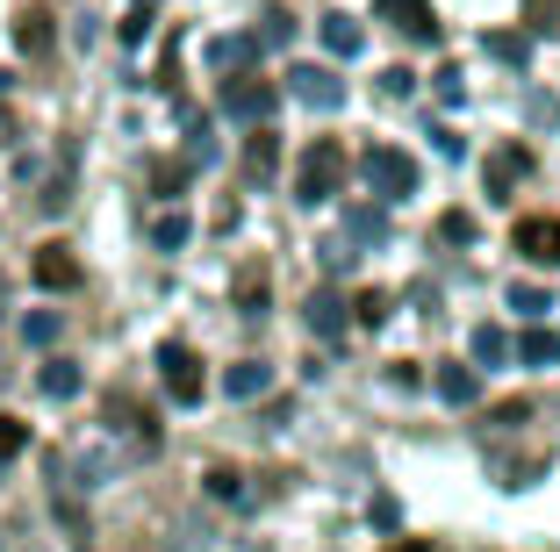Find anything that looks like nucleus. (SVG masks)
<instances>
[{
	"label": "nucleus",
	"instance_id": "obj_1",
	"mask_svg": "<svg viewBox=\"0 0 560 552\" xmlns=\"http://www.w3.org/2000/svg\"><path fill=\"white\" fill-rule=\"evenodd\" d=\"M346 173H352L346 144H338V137H316V144L302 151V165H295V201H302V209L338 201V195H346Z\"/></svg>",
	"mask_w": 560,
	"mask_h": 552
},
{
	"label": "nucleus",
	"instance_id": "obj_2",
	"mask_svg": "<svg viewBox=\"0 0 560 552\" xmlns=\"http://www.w3.org/2000/svg\"><path fill=\"white\" fill-rule=\"evenodd\" d=\"M360 173H366V187H374L381 201H410L417 195V158H410V151H396V144H366L360 151Z\"/></svg>",
	"mask_w": 560,
	"mask_h": 552
},
{
	"label": "nucleus",
	"instance_id": "obj_3",
	"mask_svg": "<svg viewBox=\"0 0 560 552\" xmlns=\"http://www.w3.org/2000/svg\"><path fill=\"white\" fill-rule=\"evenodd\" d=\"M159 380H165V395L180 409H195L201 395H209V380H201V359H195V344H180V338H165L159 344Z\"/></svg>",
	"mask_w": 560,
	"mask_h": 552
},
{
	"label": "nucleus",
	"instance_id": "obj_4",
	"mask_svg": "<svg viewBox=\"0 0 560 552\" xmlns=\"http://www.w3.org/2000/svg\"><path fill=\"white\" fill-rule=\"evenodd\" d=\"M223 108H231L237 122H259L266 130V115L280 108V86L259 80V72H231V80H223Z\"/></svg>",
	"mask_w": 560,
	"mask_h": 552
},
{
	"label": "nucleus",
	"instance_id": "obj_5",
	"mask_svg": "<svg viewBox=\"0 0 560 552\" xmlns=\"http://www.w3.org/2000/svg\"><path fill=\"white\" fill-rule=\"evenodd\" d=\"M288 94H295V101H310L316 115L346 108V80H338L330 66H295V72H288Z\"/></svg>",
	"mask_w": 560,
	"mask_h": 552
},
{
	"label": "nucleus",
	"instance_id": "obj_6",
	"mask_svg": "<svg viewBox=\"0 0 560 552\" xmlns=\"http://www.w3.org/2000/svg\"><path fill=\"white\" fill-rule=\"evenodd\" d=\"M511 244H517V259H532V266H560V215H525L511 230Z\"/></svg>",
	"mask_w": 560,
	"mask_h": 552
},
{
	"label": "nucleus",
	"instance_id": "obj_7",
	"mask_svg": "<svg viewBox=\"0 0 560 552\" xmlns=\"http://www.w3.org/2000/svg\"><path fill=\"white\" fill-rule=\"evenodd\" d=\"M30 273H36V287H50V294H72L80 287V259H72V244H36V259H30Z\"/></svg>",
	"mask_w": 560,
	"mask_h": 552
},
{
	"label": "nucleus",
	"instance_id": "obj_8",
	"mask_svg": "<svg viewBox=\"0 0 560 552\" xmlns=\"http://www.w3.org/2000/svg\"><path fill=\"white\" fill-rule=\"evenodd\" d=\"M381 22H396L402 36H417V44H439V8L431 0H374Z\"/></svg>",
	"mask_w": 560,
	"mask_h": 552
},
{
	"label": "nucleus",
	"instance_id": "obj_9",
	"mask_svg": "<svg viewBox=\"0 0 560 552\" xmlns=\"http://www.w3.org/2000/svg\"><path fill=\"white\" fill-rule=\"evenodd\" d=\"M108 423H116V431H130L144 453H159V416H151V409H137L130 395H108Z\"/></svg>",
	"mask_w": 560,
	"mask_h": 552
},
{
	"label": "nucleus",
	"instance_id": "obj_10",
	"mask_svg": "<svg viewBox=\"0 0 560 552\" xmlns=\"http://www.w3.org/2000/svg\"><path fill=\"white\" fill-rule=\"evenodd\" d=\"M525 173H532V151H525V144H503V151L489 158V173H481V179H489V201H503Z\"/></svg>",
	"mask_w": 560,
	"mask_h": 552
},
{
	"label": "nucleus",
	"instance_id": "obj_11",
	"mask_svg": "<svg viewBox=\"0 0 560 552\" xmlns=\"http://www.w3.org/2000/svg\"><path fill=\"white\" fill-rule=\"evenodd\" d=\"M302 316H310V330H316L324 344H338V338H346V324H352V316H346V302H338L330 287H316V294H310V309H302Z\"/></svg>",
	"mask_w": 560,
	"mask_h": 552
},
{
	"label": "nucleus",
	"instance_id": "obj_12",
	"mask_svg": "<svg viewBox=\"0 0 560 552\" xmlns=\"http://www.w3.org/2000/svg\"><path fill=\"white\" fill-rule=\"evenodd\" d=\"M481 395V374L467 366V359H445L439 366V402H453V409H467Z\"/></svg>",
	"mask_w": 560,
	"mask_h": 552
},
{
	"label": "nucleus",
	"instance_id": "obj_13",
	"mask_svg": "<svg viewBox=\"0 0 560 552\" xmlns=\"http://www.w3.org/2000/svg\"><path fill=\"white\" fill-rule=\"evenodd\" d=\"M231 302H237V316H266V266H237Z\"/></svg>",
	"mask_w": 560,
	"mask_h": 552
},
{
	"label": "nucleus",
	"instance_id": "obj_14",
	"mask_svg": "<svg viewBox=\"0 0 560 552\" xmlns=\"http://www.w3.org/2000/svg\"><path fill=\"white\" fill-rule=\"evenodd\" d=\"M36 388H44L50 402H72V395H80L86 380H80V366H72V359H44V374H36Z\"/></svg>",
	"mask_w": 560,
	"mask_h": 552
},
{
	"label": "nucleus",
	"instance_id": "obj_15",
	"mask_svg": "<svg viewBox=\"0 0 560 552\" xmlns=\"http://www.w3.org/2000/svg\"><path fill=\"white\" fill-rule=\"evenodd\" d=\"M223 388H231L237 402H252V395H266V388H273V366H259V359H237L231 374H223Z\"/></svg>",
	"mask_w": 560,
	"mask_h": 552
},
{
	"label": "nucleus",
	"instance_id": "obj_16",
	"mask_svg": "<svg viewBox=\"0 0 560 552\" xmlns=\"http://www.w3.org/2000/svg\"><path fill=\"white\" fill-rule=\"evenodd\" d=\"M252 58H259L252 36H215V44H209V66H223V72H245Z\"/></svg>",
	"mask_w": 560,
	"mask_h": 552
},
{
	"label": "nucleus",
	"instance_id": "obj_17",
	"mask_svg": "<svg viewBox=\"0 0 560 552\" xmlns=\"http://www.w3.org/2000/svg\"><path fill=\"white\" fill-rule=\"evenodd\" d=\"M15 44L30 50V58L50 50V15H44V8H22V15H15Z\"/></svg>",
	"mask_w": 560,
	"mask_h": 552
},
{
	"label": "nucleus",
	"instance_id": "obj_18",
	"mask_svg": "<svg viewBox=\"0 0 560 552\" xmlns=\"http://www.w3.org/2000/svg\"><path fill=\"white\" fill-rule=\"evenodd\" d=\"M481 50H489V58H503V66H525V58H532V36L525 30H495V36H481Z\"/></svg>",
	"mask_w": 560,
	"mask_h": 552
},
{
	"label": "nucleus",
	"instance_id": "obj_19",
	"mask_svg": "<svg viewBox=\"0 0 560 552\" xmlns=\"http://www.w3.org/2000/svg\"><path fill=\"white\" fill-rule=\"evenodd\" d=\"M273 165H280V137H273V130H252V144H245V173H252V179H266Z\"/></svg>",
	"mask_w": 560,
	"mask_h": 552
},
{
	"label": "nucleus",
	"instance_id": "obj_20",
	"mask_svg": "<svg viewBox=\"0 0 560 552\" xmlns=\"http://www.w3.org/2000/svg\"><path fill=\"white\" fill-rule=\"evenodd\" d=\"M467 352H475V366H503V359H511V338H503L495 324H481L475 338H467Z\"/></svg>",
	"mask_w": 560,
	"mask_h": 552
},
{
	"label": "nucleus",
	"instance_id": "obj_21",
	"mask_svg": "<svg viewBox=\"0 0 560 552\" xmlns=\"http://www.w3.org/2000/svg\"><path fill=\"white\" fill-rule=\"evenodd\" d=\"M511 352L525 359V366H553V359H560V338H553V330H525Z\"/></svg>",
	"mask_w": 560,
	"mask_h": 552
},
{
	"label": "nucleus",
	"instance_id": "obj_22",
	"mask_svg": "<svg viewBox=\"0 0 560 552\" xmlns=\"http://www.w3.org/2000/svg\"><path fill=\"white\" fill-rule=\"evenodd\" d=\"M187 237H195V223H187V215L180 209H165L159 215V223H151V244H159V251H180V244Z\"/></svg>",
	"mask_w": 560,
	"mask_h": 552
},
{
	"label": "nucleus",
	"instance_id": "obj_23",
	"mask_svg": "<svg viewBox=\"0 0 560 552\" xmlns=\"http://www.w3.org/2000/svg\"><path fill=\"white\" fill-rule=\"evenodd\" d=\"M324 44L338 50V58H352V50H360L366 36H360V22H352V15H324Z\"/></svg>",
	"mask_w": 560,
	"mask_h": 552
},
{
	"label": "nucleus",
	"instance_id": "obj_24",
	"mask_svg": "<svg viewBox=\"0 0 560 552\" xmlns=\"http://www.w3.org/2000/svg\"><path fill=\"white\" fill-rule=\"evenodd\" d=\"M388 309H396V302H388V294H381V287H366V294H360V302H352L346 316H352V324H366V330H381V324H388Z\"/></svg>",
	"mask_w": 560,
	"mask_h": 552
},
{
	"label": "nucleus",
	"instance_id": "obj_25",
	"mask_svg": "<svg viewBox=\"0 0 560 552\" xmlns=\"http://www.w3.org/2000/svg\"><path fill=\"white\" fill-rule=\"evenodd\" d=\"M511 309H517V316H532V324H539V316L553 309V294H546V287H532V280H517V287H511Z\"/></svg>",
	"mask_w": 560,
	"mask_h": 552
},
{
	"label": "nucleus",
	"instance_id": "obj_26",
	"mask_svg": "<svg viewBox=\"0 0 560 552\" xmlns=\"http://www.w3.org/2000/svg\"><path fill=\"white\" fill-rule=\"evenodd\" d=\"M560 30V0H525V36H553Z\"/></svg>",
	"mask_w": 560,
	"mask_h": 552
},
{
	"label": "nucleus",
	"instance_id": "obj_27",
	"mask_svg": "<svg viewBox=\"0 0 560 552\" xmlns=\"http://www.w3.org/2000/svg\"><path fill=\"white\" fill-rule=\"evenodd\" d=\"M252 44H295V15H288V8H266V30L252 36Z\"/></svg>",
	"mask_w": 560,
	"mask_h": 552
},
{
	"label": "nucleus",
	"instance_id": "obj_28",
	"mask_svg": "<svg viewBox=\"0 0 560 552\" xmlns=\"http://www.w3.org/2000/svg\"><path fill=\"white\" fill-rule=\"evenodd\" d=\"M22 445H30V423H22V416H0V467H8Z\"/></svg>",
	"mask_w": 560,
	"mask_h": 552
},
{
	"label": "nucleus",
	"instance_id": "obj_29",
	"mask_svg": "<svg viewBox=\"0 0 560 552\" xmlns=\"http://www.w3.org/2000/svg\"><path fill=\"white\" fill-rule=\"evenodd\" d=\"M151 187H159V195H165V201H173V195H180V187H187V165H173V158H159V165H151Z\"/></svg>",
	"mask_w": 560,
	"mask_h": 552
},
{
	"label": "nucleus",
	"instance_id": "obj_30",
	"mask_svg": "<svg viewBox=\"0 0 560 552\" xmlns=\"http://www.w3.org/2000/svg\"><path fill=\"white\" fill-rule=\"evenodd\" d=\"M209 495L215 503H245V481H237L231 467H209Z\"/></svg>",
	"mask_w": 560,
	"mask_h": 552
},
{
	"label": "nucleus",
	"instance_id": "obj_31",
	"mask_svg": "<svg viewBox=\"0 0 560 552\" xmlns=\"http://www.w3.org/2000/svg\"><path fill=\"white\" fill-rule=\"evenodd\" d=\"M439 237L445 244H467V237H475V215H467V209H445L439 215Z\"/></svg>",
	"mask_w": 560,
	"mask_h": 552
},
{
	"label": "nucleus",
	"instance_id": "obj_32",
	"mask_svg": "<svg viewBox=\"0 0 560 552\" xmlns=\"http://www.w3.org/2000/svg\"><path fill=\"white\" fill-rule=\"evenodd\" d=\"M22 338L30 344H58V309H36L30 324H22Z\"/></svg>",
	"mask_w": 560,
	"mask_h": 552
},
{
	"label": "nucleus",
	"instance_id": "obj_33",
	"mask_svg": "<svg viewBox=\"0 0 560 552\" xmlns=\"http://www.w3.org/2000/svg\"><path fill=\"white\" fill-rule=\"evenodd\" d=\"M410 86H417V72H410V66H388V72H381V94H388V101H402Z\"/></svg>",
	"mask_w": 560,
	"mask_h": 552
},
{
	"label": "nucleus",
	"instance_id": "obj_34",
	"mask_svg": "<svg viewBox=\"0 0 560 552\" xmlns=\"http://www.w3.org/2000/svg\"><path fill=\"white\" fill-rule=\"evenodd\" d=\"M431 144H439V158H467V144H460V130H445V122H439V130H431Z\"/></svg>",
	"mask_w": 560,
	"mask_h": 552
},
{
	"label": "nucleus",
	"instance_id": "obj_35",
	"mask_svg": "<svg viewBox=\"0 0 560 552\" xmlns=\"http://www.w3.org/2000/svg\"><path fill=\"white\" fill-rule=\"evenodd\" d=\"M525 416H532V402H503V409H495L489 423H495V431H517V423H525Z\"/></svg>",
	"mask_w": 560,
	"mask_h": 552
},
{
	"label": "nucleus",
	"instance_id": "obj_36",
	"mask_svg": "<svg viewBox=\"0 0 560 552\" xmlns=\"http://www.w3.org/2000/svg\"><path fill=\"white\" fill-rule=\"evenodd\" d=\"M439 94H445V101H460V94H467V80H460V66H439Z\"/></svg>",
	"mask_w": 560,
	"mask_h": 552
},
{
	"label": "nucleus",
	"instance_id": "obj_37",
	"mask_svg": "<svg viewBox=\"0 0 560 552\" xmlns=\"http://www.w3.org/2000/svg\"><path fill=\"white\" fill-rule=\"evenodd\" d=\"M144 36H151V15H144V8H137V15L122 22V44H144Z\"/></svg>",
	"mask_w": 560,
	"mask_h": 552
},
{
	"label": "nucleus",
	"instance_id": "obj_38",
	"mask_svg": "<svg viewBox=\"0 0 560 552\" xmlns=\"http://www.w3.org/2000/svg\"><path fill=\"white\" fill-rule=\"evenodd\" d=\"M352 230H360V237H381V209H352Z\"/></svg>",
	"mask_w": 560,
	"mask_h": 552
},
{
	"label": "nucleus",
	"instance_id": "obj_39",
	"mask_svg": "<svg viewBox=\"0 0 560 552\" xmlns=\"http://www.w3.org/2000/svg\"><path fill=\"white\" fill-rule=\"evenodd\" d=\"M396 552H431V545H417V538H410V545H396Z\"/></svg>",
	"mask_w": 560,
	"mask_h": 552
},
{
	"label": "nucleus",
	"instance_id": "obj_40",
	"mask_svg": "<svg viewBox=\"0 0 560 552\" xmlns=\"http://www.w3.org/2000/svg\"><path fill=\"white\" fill-rule=\"evenodd\" d=\"M0 316H8V280H0Z\"/></svg>",
	"mask_w": 560,
	"mask_h": 552
},
{
	"label": "nucleus",
	"instance_id": "obj_41",
	"mask_svg": "<svg viewBox=\"0 0 560 552\" xmlns=\"http://www.w3.org/2000/svg\"><path fill=\"white\" fill-rule=\"evenodd\" d=\"M0 108H8V80H0Z\"/></svg>",
	"mask_w": 560,
	"mask_h": 552
},
{
	"label": "nucleus",
	"instance_id": "obj_42",
	"mask_svg": "<svg viewBox=\"0 0 560 552\" xmlns=\"http://www.w3.org/2000/svg\"><path fill=\"white\" fill-rule=\"evenodd\" d=\"M137 8H151V0H137Z\"/></svg>",
	"mask_w": 560,
	"mask_h": 552
}]
</instances>
